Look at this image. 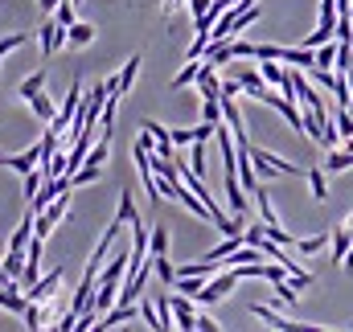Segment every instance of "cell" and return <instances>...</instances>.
I'll return each instance as SVG.
<instances>
[{"instance_id":"1","label":"cell","mask_w":353,"mask_h":332,"mask_svg":"<svg viewBox=\"0 0 353 332\" xmlns=\"http://www.w3.org/2000/svg\"><path fill=\"white\" fill-rule=\"evenodd\" d=\"M83 98H87V90L83 83H70V94H66V107L50 119V127L58 132V136H66V127H74V119H79V111H83Z\"/></svg>"},{"instance_id":"2","label":"cell","mask_w":353,"mask_h":332,"mask_svg":"<svg viewBox=\"0 0 353 332\" xmlns=\"http://www.w3.org/2000/svg\"><path fill=\"white\" fill-rule=\"evenodd\" d=\"M234 287H239V271H234V267H226V271H218V275H214V279L201 287L197 304H218V300H226Z\"/></svg>"},{"instance_id":"3","label":"cell","mask_w":353,"mask_h":332,"mask_svg":"<svg viewBox=\"0 0 353 332\" xmlns=\"http://www.w3.org/2000/svg\"><path fill=\"white\" fill-rule=\"evenodd\" d=\"M66 214H70V189H66L58 201H50L41 214H37V234H41V238H50V234H54V226H58Z\"/></svg>"},{"instance_id":"4","label":"cell","mask_w":353,"mask_h":332,"mask_svg":"<svg viewBox=\"0 0 353 332\" xmlns=\"http://www.w3.org/2000/svg\"><path fill=\"white\" fill-rule=\"evenodd\" d=\"M37 37H41V54L50 58V54H58V50L66 45V25L54 17V21H46V25L37 29Z\"/></svg>"},{"instance_id":"5","label":"cell","mask_w":353,"mask_h":332,"mask_svg":"<svg viewBox=\"0 0 353 332\" xmlns=\"http://www.w3.org/2000/svg\"><path fill=\"white\" fill-rule=\"evenodd\" d=\"M58 283H62V271H50L46 279H37L25 295H29V304H50L54 300V291H58Z\"/></svg>"},{"instance_id":"6","label":"cell","mask_w":353,"mask_h":332,"mask_svg":"<svg viewBox=\"0 0 353 332\" xmlns=\"http://www.w3.org/2000/svg\"><path fill=\"white\" fill-rule=\"evenodd\" d=\"M251 312L263 320L267 329H279V332H292V329H321V324H292V320H283L275 308H267V304H251Z\"/></svg>"},{"instance_id":"7","label":"cell","mask_w":353,"mask_h":332,"mask_svg":"<svg viewBox=\"0 0 353 332\" xmlns=\"http://www.w3.org/2000/svg\"><path fill=\"white\" fill-rule=\"evenodd\" d=\"M214 70H218L214 62L201 66V74H197V98H218V94H222V79H218Z\"/></svg>"},{"instance_id":"8","label":"cell","mask_w":353,"mask_h":332,"mask_svg":"<svg viewBox=\"0 0 353 332\" xmlns=\"http://www.w3.org/2000/svg\"><path fill=\"white\" fill-rule=\"evenodd\" d=\"M173 312H176V329H185V332L197 329V312H193V300L189 295L173 291Z\"/></svg>"},{"instance_id":"9","label":"cell","mask_w":353,"mask_h":332,"mask_svg":"<svg viewBox=\"0 0 353 332\" xmlns=\"http://www.w3.org/2000/svg\"><path fill=\"white\" fill-rule=\"evenodd\" d=\"M353 168V140H345V148H329L325 156V172H345Z\"/></svg>"},{"instance_id":"10","label":"cell","mask_w":353,"mask_h":332,"mask_svg":"<svg viewBox=\"0 0 353 332\" xmlns=\"http://www.w3.org/2000/svg\"><path fill=\"white\" fill-rule=\"evenodd\" d=\"M201 66H205V58H189V62H185V70H181V74H176L173 83V90H185V86H193L197 83V74H201Z\"/></svg>"},{"instance_id":"11","label":"cell","mask_w":353,"mask_h":332,"mask_svg":"<svg viewBox=\"0 0 353 332\" xmlns=\"http://www.w3.org/2000/svg\"><path fill=\"white\" fill-rule=\"evenodd\" d=\"M251 152H259L267 165H275L279 172H283V176H300V172H304V168L296 165V160H283V156H275V152H267V148H255V144H251Z\"/></svg>"},{"instance_id":"12","label":"cell","mask_w":353,"mask_h":332,"mask_svg":"<svg viewBox=\"0 0 353 332\" xmlns=\"http://www.w3.org/2000/svg\"><path fill=\"white\" fill-rule=\"evenodd\" d=\"M90 41H94V25H79V21H74V25L66 29V45L83 50V45H90Z\"/></svg>"},{"instance_id":"13","label":"cell","mask_w":353,"mask_h":332,"mask_svg":"<svg viewBox=\"0 0 353 332\" xmlns=\"http://www.w3.org/2000/svg\"><path fill=\"white\" fill-rule=\"evenodd\" d=\"M350 247H353V230H350V226H345V222H341V226L333 230V258L341 262V258L350 254Z\"/></svg>"},{"instance_id":"14","label":"cell","mask_w":353,"mask_h":332,"mask_svg":"<svg viewBox=\"0 0 353 332\" xmlns=\"http://www.w3.org/2000/svg\"><path fill=\"white\" fill-rule=\"evenodd\" d=\"M148 254H152V258H165V254H169V230H165V222H157V226H152Z\"/></svg>"},{"instance_id":"15","label":"cell","mask_w":353,"mask_h":332,"mask_svg":"<svg viewBox=\"0 0 353 332\" xmlns=\"http://www.w3.org/2000/svg\"><path fill=\"white\" fill-rule=\"evenodd\" d=\"M308 189H312V201H329V185H325V168H308Z\"/></svg>"},{"instance_id":"16","label":"cell","mask_w":353,"mask_h":332,"mask_svg":"<svg viewBox=\"0 0 353 332\" xmlns=\"http://www.w3.org/2000/svg\"><path fill=\"white\" fill-rule=\"evenodd\" d=\"M140 62H144L140 54H132V58L123 62V70H119V86H123V94H128V90H132V83H136V74H140Z\"/></svg>"},{"instance_id":"17","label":"cell","mask_w":353,"mask_h":332,"mask_svg":"<svg viewBox=\"0 0 353 332\" xmlns=\"http://www.w3.org/2000/svg\"><path fill=\"white\" fill-rule=\"evenodd\" d=\"M103 176V165H94V160H87V165L79 168V172H70V185H94Z\"/></svg>"},{"instance_id":"18","label":"cell","mask_w":353,"mask_h":332,"mask_svg":"<svg viewBox=\"0 0 353 332\" xmlns=\"http://www.w3.org/2000/svg\"><path fill=\"white\" fill-rule=\"evenodd\" d=\"M41 86H46V70H33V74H29V79L21 83V90H17V94H21V98L29 103L33 94H41Z\"/></svg>"},{"instance_id":"19","label":"cell","mask_w":353,"mask_h":332,"mask_svg":"<svg viewBox=\"0 0 353 332\" xmlns=\"http://www.w3.org/2000/svg\"><path fill=\"white\" fill-rule=\"evenodd\" d=\"M259 70H263V79L271 86H283V83H288V70H279V66H275V58H259Z\"/></svg>"},{"instance_id":"20","label":"cell","mask_w":353,"mask_h":332,"mask_svg":"<svg viewBox=\"0 0 353 332\" xmlns=\"http://www.w3.org/2000/svg\"><path fill=\"white\" fill-rule=\"evenodd\" d=\"M21 45H29V33H8V37H0V62H4L8 54H17Z\"/></svg>"},{"instance_id":"21","label":"cell","mask_w":353,"mask_h":332,"mask_svg":"<svg viewBox=\"0 0 353 332\" xmlns=\"http://www.w3.org/2000/svg\"><path fill=\"white\" fill-rule=\"evenodd\" d=\"M41 185H46V172H37V168H33V172H25V197H29V201L41 193Z\"/></svg>"},{"instance_id":"22","label":"cell","mask_w":353,"mask_h":332,"mask_svg":"<svg viewBox=\"0 0 353 332\" xmlns=\"http://www.w3.org/2000/svg\"><path fill=\"white\" fill-rule=\"evenodd\" d=\"M140 316H144L148 329H165V324H161V312H157V300H144V304H140Z\"/></svg>"},{"instance_id":"23","label":"cell","mask_w":353,"mask_h":332,"mask_svg":"<svg viewBox=\"0 0 353 332\" xmlns=\"http://www.w3.org/2000/svg\"><path fill=\"white\" fill-rule=\"evenodd\" d=\"M325 242H329V234H312V238L296 242V250H300V254H321V250H325Z\"/></svg>"},{"instance_id":"24","label":"cell","mask_w":353,"mask_h":332,"mask_svg":"<svg viewBox=\"0 0 353 332\" xmlns=\"http://www.w3.org/2000/svg\"><path fill=\"white\" fill-rule=\"evenodd\" d=\"M333 123H337V132H341V140H353V111H350V107H341Z\"/></svg>"},{"instance_id":"25","label":"cell","mask_w":353,"mask_h":332,"mask_svg":"<svg viewBox=\"0 0 353 332\" xmlns=\"http://www.w3.org/2000/svg\"><path fill=\"white\" fill-rule=\"evenodd\" d=\"M74 8H79V4H74V0H62V4H58V8H54V17H58V21H62V25H66V29H70V25H74Z\"/></svg>"},{"instance_id":"26","label":"cell","mask_w":353,"mask_h":332,"mask_svg":"<svg viewBox=\"0 0 353 332\" xmlns=\"http://www.w3.org/2000/svg\"><path fill=\"white\" fill-rule=\"evenodd\" d=\"M173 144H197V127H173Z\"/></svg>"},{"instance_id":"27","label":"cell","mask_w":353,"mask_h":332,"mask_svg":"<svg viewBox=\"0 0 353 332\" xmlns=\"http://www.w3.org/2000/svg\"><path fill=\"white\" fill-rule=\"evenodd\" d=\"M189 165H193V172H201V176H205V152H201V140L193 144V156H189Z\"/></svg>"},{"instance_id":"28","label":"cell","mask_w":353,"mask_h":332,"mask_svg":"<svg viewBox=\"0 0 353 332\" xmlns=\"http://www.w3.org/2000/svg\"><path fill=\"white\" fill-rule=\"evenodd\" d=\"M210 8H214V0H189V12H193V21H197V17H205Z\"/></svg>"},{"instance_id":"29","label":"cell","mask_w":353,"mask_h":332,"mask_svg":"<svg viewBox=\"0 0 353 332\" xmlns=\"http://www.w3.org/2000/svg\"><path fill=\"white\" fill-rule=\"evenodd\" d=\"M197 329H205V332H214V329H222L214 316H205V312H197Z\"/></svg>"},{"instance_id":"30","label":"cell","mask_w":353,"mask_h":332,"mask_svg":"<svg viewBox=\"0 0 353 332\" xmlns=\"http://www.w3.org/2000/svg\"><path fill=\"white\" fill-rule=\"evenodd\" d=\"M341 267H345V271H350V275H353V247H350V254L341 258Z\"/></svg>"},{"instance_id":"31","label":"cell","mask_w":353,"mask_h":332,"mask_svg":"<svg viewBox=\"0 0 353 332\" xmlns=\"http://www.w3.org/2000/svg\"><path fill=\"white\" fill-rule=\"evenodd\" d=\"M176 4H181V0H165V17H169V12H173Z\"/></svg>"},{"instance_id":"32","label":"cell","mask_w":353,"mask_h":332,"mask_svg":"<svg viewBox=\"0 0 353 332\" xmlns=\"http://www.w3.org/2000/svg\"><path fill=\"white\" fill-rule=\"evenodd\" d=\"M58 4H62V0H41V8H58Z\"/></svg>"},{"instance_id":"33","label":"cell","mask_w":353,"mask_h":332,"mask_svg":"<svg viewBox=\"0 0 353 332\" xmlns=\"http://www.w3.org/2000/svg\"><path fill=\"white\" fill-rule=\"evenodd\" d=\"M345 226H350V230H353V214H350V222H345Z\"/></svg>"}]
</instances>
